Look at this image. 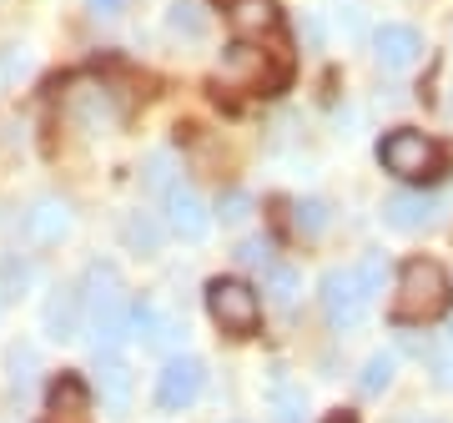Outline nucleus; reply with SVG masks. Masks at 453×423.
Wrapping results in <instances>:
<instances>
[{"mask_svg": "<svg viewBox=\"0 0 453 423\" xmlns=\"http://www.w3.org/2000/svg\"><path fill=\"white\" fill-rule=\"evenodd\" d=\"M46 413L56 423H86V413H91V388L76 373H56L46 383Z\"/></svg>", "mask_w": 453, "mask_h": 423, "instance_id": "10", "label": "nucleus"}, {"mask_svg": "<svg viewBox=\"0 0 453 423\" xmlns=\"http://www.w3.org/2000/svg\"><path fill=\"white\" fill-rule=\"evenodd\" d=\"M65 106L81 116L86 127H101V121H111V116H116L111 112V91H106V86H76Z\"/></svg>", "mask_w": 453, "mask_h": 423, "instance_id": "15", "label": "nucleus"}, {"mask_svg": "<svg viewBox=\"0 0 453 423\" xmlns=\"http://www.w3.org/2000/svg\"><path fill=\"white\" fill-rule=\"evenodd\" d=\"M81 327H86L81 293H76V288H56V293L46 297V333L61 342V338H76Z\"/></svg>", "mask_w": 453, "mask_h": 423, "instance_id": "14", "label": "nucleus"}, {"mask_svg": "<svg viewBox=\"0 0 453 423\" xmlns=\"http://www.w3.org/2000/svg\"><path fill=\"white\" fill-rule=\"evenodd\" d=\"M166 31L187 35V41H202V35H207V16H202V5H196V0H172V5H166Z\"/></svg>", "mask_w": 453, "mask_h": 423, "instance_id": "17", "label": "nucleus"}, {"mask_svg": "<svg viewBox=\"0 0 453 423\" xmlns=\"http://www.w3.org/2000/svg\"><path fill=\"white\" fill-rule=\"evenodd\" d=\"M71 227H76V212H71V202H61V196H41V202L26 212V237H31L35 247L65 242Z\"/></svg>", "mask_w": 453, "mask_h": 423, "instance_id": "8", "label": "nucleus"}, {"mask_svg": "<svg viewBox=\"0 0 453 423\" xmlns=\"http://www.w3.org/2000/svg\"><path fill=\"white\" fill-rule=\"evenodd\" d=\"M372 56H378V65H388V71H408L423 56V35L413 26H378L372 31Z\"/></svg>", "mask_w": 453, "mask_h": 423, "instance_id": "11", "label": "nucleus"}, {"mask_svg": "<svg viewBox=\"0 0 453 423\" xmlns=\"http://www.w3.org/2000/svg\"><path fill=\"white\" fill-rule=\"evenodd\" d=\"M226 20H232V31L242 41H252V35L262 41V35H273L282 26V11H277V0H232Z\"/></svg>", "mask_w": 453, "mask_h": 423, "instance_id": "13", "label": "nucleus"}, {"mask_svg": "<svg viewBox=\"0 0 453 423\" xmlns=\"http://www.w3.org/2000/svg\"><path fill=\"white\" fill-rule=\"evenodd\" d=\"M438 212H443V202H438V196H428L423 187H418V192H398V196H388V202H383V217H388V227H398V232L434 227Z\"/></svg>", "mask_w": 453, "mask_h": 423, "instance_id": "9", "label": "nucleus"}, {"mask_svg": "<svg viewBox=\"0 0 453 423\" xmlns=\"http://www.w3.org/2000/svg\"><path fill=\"white\" fill-rule=\"evenodd\" d=\"M393 383V358L388 353H372L368 363H363V378H357V388L368 393V398H378V393Z\"/></svg>", "mask_w": 453, "mask_h": 423, "instance_id": "21", "label": "nucleus"}, {"mask_svg": "<svg viewBox=\"0 0 453 423\" xmlns=\"http://www.w3.org/2000/svg\"><path fill=\"white\" fill-rule=\"evenodd\" d=\"M96 388H101V404L111 408L116 419L131 408V393H136V378H131V368L116 353H96Z\"/></svg>", "mask_w": 453, "mask_h": 423, "instance_id": "12", "label": "nucleus"}, {"mask_svg": "<svg viewBox=\"0 0 453 423\" xmlns=\"http://www.w3.org/2000/svg\"><path fill=\"white\" fill-rule=\"evenodd\" d=\"M86 11H91V16H106V20H116L121 11H127V0H86Z\"/></svg>", "mask_w": 453, "mask_h": 423, "instance_id": "28", "label": "nucleus"}, {"mask_svg": "<svg viewBox=\"0 0 453 423\" xmlns=\"http://www.w3.org/2000/svg\"><path fill=\"white\" fill-rule=\"evenodd\" d=\"M297 293H303V273H297L292 262H273V267H267V297L288 312L292 303H297Z\"/></svg>", "mask_w": 453, "mask_h": 423, "instance_id": "18", "label": "nucleus"}, {"mask_svg": "<svg viewBox=\"0 0 453 423\" xmlns=\"http://www.w3.org/2000/svg\"><path fill=\"white\" fill-rule=\"evenodd\" d=\"M327 423H357L353 408H338V413H327Z\"/></svg>", "mask_w": 453, "mask_h": 423, "instance_id": "29", "label": "nucleus"}, {"mask_svg": "<svg viewBox=\"0 0 453 423\" xmlns=\"http://www.w3.org/2000/svg\"><path fill=\"white\" fill-rule=\"evenodd\" d=\"M449 338H453V327H449Z\"/></svg>", "mask_w": 453, "mask_h": 423, "instance_id": "30", "label": "nucleus"}, {"mask_svg": "<svg viewBox=\"0 0 453 423\" xmlns=\"http://www.w3.org/2000/svg\"><path fill=\"white\" fill-rule=\"evenodd\" d=\"M121 242L131 247V252H142V258H151V252H162V227L146 217V212H131L127 222H121Z\"/></svg>", "mask_w": 453, "mask_h": 423, "instance_id": "16", "label": "nucleus"}, {"mask_svg": "<svg viewBox=\"0 0 453 423\" xmlns=\"http://www.w3.org/2000/svg\"><path fill=\"white\" fill-rule=\"evenodd\" d=\"M449 273L434 258H408L398 267V297H393V323H434L449 308Z\"/></svg>", "mask_w": 453, "mask_h": 423, "instance_id": "3", "label": "nucleus"}, {"mask_svg": "<svg viewBox=\"0 0 453 423\" xmlns=\"http://www.w3.org/2000/svg\"><path fill=\"white\" fill-rule=\"evenodd\" d=\"M353 277H357V288H363L368 297L383 293V282H388V258H383V252H368V258L353 267Z\"/></svg>", "mask_w": 453, "mask_h": 423, "instance_id": "22", "label": "nucleus"}, {"mask_svg": "<svg viewBox=\"0 0 453 423\" xmlns=\"http://www.w3.org/2000/svg\"><path fill=\"white\" fill-rule=\"evenodd\" d=\"M162 196H166V227L177 232L181 242H202L211 227V212L202 207V196L192 187H181V181H172Z\"/></svg>", "mask_w": 453, "mask_h": 423, "instance_id": "7", "label": "nucleus"}, {"mask_svg": "<svg viewBox=\"0 0 453 423\" xmlns=\"http://www.w3.org/2000/svg\"><path fill=\"white\" fill-rule=\"evenodd\" d=\"M172 177H177L172 151H157V157L146 162V172H142V181H146V187H157V192H166V187H172Z\"/></svg>", "mask_w": 453, "mask_h": 423, "instance_id": "23", "label": "nucleus"}, {"mask_svg": "<svg viewBox=\"0 0 453 423\" xmlns=\"http://www.w3.org/2000/svg\"><path fill=\"white\" fill-rule=\"evenodd\" d=\"M26 65H31V61H26V50H0V91H5V86L16 81V76L26 71Z\"/></svg>", "mask_w": 453, "mask_h": 423, "instance_id": "26", "label": "nucleus"}, {"mask_svg": "<svg viewBox=\"0 0 453 423\" xmlns=\"http://www.w3.org/2000/svg\"><path fill=\"white\" fill-rule=\"evenodd\" d=\"M76 293H81V308H86L81 333H91L96 353H116V348L127 342V308H131L116 262H91Z\"/></svg>", "mask_w": 453, "mask_h": 423, "instance_id": "1", "label": "nucleus"}, {"mask_svg": "<svg viewBox=\"0 0 453 423\" xmlns=\"http://www.w3.org/2000/svg\"><path fill=\"white\" fill-rule=\"evenodd\" d=\"M202 383H207V368L196 358H166L162 378H157V404L166 413H181V408H192L202 398Z\"/></svg>", "mask_w": 453, "mask_h": 423, "instance_id": "6", "label": "nucleus"}, {"mask_svg": "<svg viewBox=\"0 0 453 423\" xmlns=\"http://www.w3.org/2000/svg\"><path fill=\"white\" fill-rule=\"evenodd\" d=\"M273 423H303V398H297V393H282V404H277V419Z\"/></svg>", "mask_w": 453, "mask_h": 423, "instance_id": "27", "label": "nucleus"}, {"mask_svg": "<svg viewBox=\"0 0 453 423\" xmlns=\"http://www.w3.org/2000/svg\"><path fill=\"white\" fill-rule=\"evenodd\" d=\"M378 162H383L388 177L408 181V187H434L449 172V147L434 142V136H423V131H413V127H398L378 142Z\"/></svg>", "mask_w": 453, "mask_h": 423, "instance_id": "2", "label": "nucleus"}, {"mask_svg": "<svg viewBox=\"0 0 453 423\" xmlns=\"http://www.w3.org/2000/svg\"><path fill=\"white\" fill-rule=\"evenodd\" d=\"M247 212H252V196H247V192H226V196H217V217H222L226 227H232V222H247Z\"/></svg>", "mask_w": 453, "mask_h": 423, "instance_id": "25", "label": "nucleus"}, {"mask_svg": "<svg viewBox=\"0 0 453 423\" xmlns=\"http://www.w3.org/2000/svg\"><path fill=\"white\" fill-rule=\"evenodd\" d=\"M26 288H31V262L16 258V252H11V258H0V297H5V303H16Z\"/></svg>", "mask_w": 453, "mask_h": 423, "instance_id": "19", "label": "nucleus"}, {"mask_svg": "<svg viewBox=\"0 0 453 423\" xmlns=\"http://www.w3.org/2000/svg\"><path fill=\"white\" fill-rule=\"evenodd\" d=\"M292 227H297V237H318V232L327 227V202H318V196L297 202V207H292Z\"/></svg>", "mask_w": 453, "mask_h": 423, "instance_id": "20", "label": "nucleus"}, {"mask_svg": "<svg viewBox=\"0 0 453 423\" xmlns=\"http://www.w3.org/2000/svg\"><path fill=\"white\" fill-rule=\"evenodd\" d=\"M237 262H247V267H262V273H267V267H273V242H267V237H247L242 247H237Z\"/></svg>", "mask_w": 453, "mask_h": 423, "instance_id": "24", "label": "nucleus"}, {"mask_svg": "<svg viewBox=\"0 0 453 423\" xmlns=\"http://www.w3.org/2000/svg\"><path fill=\"white\" fill-rule=\"evenodd\" d=\"M207 312L211 323L232 338H252L262 323V297L247 288L242 277H211L207 282Z\"/></svg>", "mask_w": 453, "mask_h": 423, "instance_id": "4", "label": "nucleus"}, {"mask_svg": "<svg viewBox=\"0 0 453 423\" xmlns=\"http://www.w3.org/2000/svg\"><path fill=\"white\" fill-rule=\"evenodd\" d=\"M318 297H323L327 327H338V333H348V327L363 323V318H368V303H372V297L357 288L353 267H327L323 282H318Z\"/></svg>", "mask_w": 453, "mask_h": 423, "instance_id": "5", "label": "nucleus"}]
</instances>
